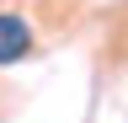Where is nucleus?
<instances>
[{
  "label": "nucleus",
  "instance_id": "1",
  "mask_svg": "<svg viewBox=\"0 0 128 123\" xmlns=\"http://www.w3.org/2000/svg\"><path fill=\"white\" fill-rule=\"evenodd\" d=\"M27 54H32V27L16 16V11H0V70L22 64Z\"/></svg>",
  "mask_w": 128,
  "mask_h": 123
}]
</instances>
